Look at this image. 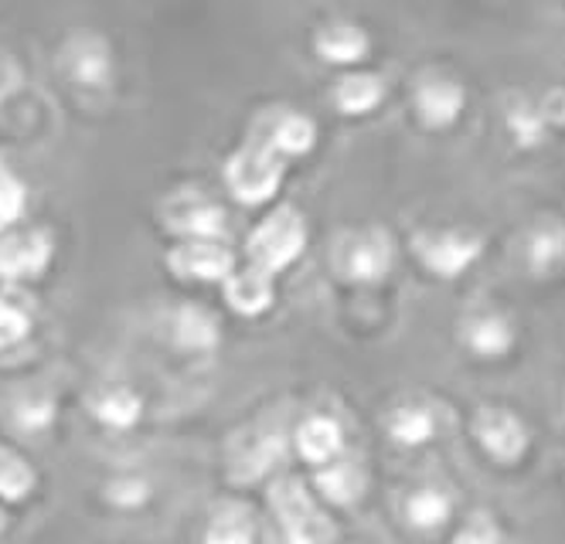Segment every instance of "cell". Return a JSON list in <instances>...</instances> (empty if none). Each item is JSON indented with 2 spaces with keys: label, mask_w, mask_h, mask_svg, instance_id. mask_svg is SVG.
Wrapping results in <instances>:
<instances>
[{
  "label": "cell",
  "mask_w": 565,
  "mask_h": 544,
  "mask_svg": "<svg viewBox=\"0 0 565 544\" xmlns=\"http://www.w3.org/2000/svg\"><path fill=\"white\" fill-rule=\"evenodd\" d=\"M447 514H450L447 497H439V493H433V490L416 493V497L409 500V521H413L416 527H436V524L447 521Z\"/></svg>",
  "instance_id": "484cf974"
},
{
  "label": "cell",
  "mask_w": 565,
  "mask_h": 544,
  "mask_svg": "<svg viewBox=\"0 0 565 544\" xmlns=\"http://www.w3.org/2000/svg\"><path fill=\"white\" fill-rule=\"evenodd\" d=\"M65 72L78 89H109L113 52L99 34H78L65 45Z\"/></svg>",
  "instance_id": "3957f363"
},
{
  "label": "cell",
  "mask_w": 565,
  "mask_h": 544,
  "mask_svg": "<svg viewBox=\"0 0 565 544\" xmlns=\"http://www.w3.org/2000/svg\"><path fill=\"white\" fill-rule=\"evenodd\" d=\"M273 504H276V511H279V518H282V524H297L300 518H307L313 508H310V497L303 493V487L294 480V477H287V480H279L276 487H273Z\"/></svg>",
  "instance_id": "cb8c5ba5"
},
{
  "label": "cell",
  "mask_w": 565,
  "mask_h": 544,
  "mask_svg": "<svg viewBox=\"0 0 565 544\" xmlns=\"http://www.w3.org/2000/svg\"><path fill=\"white\" fill-rule=\"evenodd\" d=\"M524 259H529L532 273H552L565 263V225L562 222H545L539 225L529 242H524Z\"/></svg>",
  "instance_id": "5bb4252c"
},
{
  "label": "cell",
  "mask_w": 565,
  "mask_h": 544,
  "mask_svg": "<svg viewBox=\"0 0 565 544\" xmlns=\"http://www.w3.org/2000/svg\"><path fill=\"white\" fill-rule=\"evenodd\" d=\"M297 442H300L303 459H310V463H328L341 449V426L328 415H313L303 423Z\"/></svg>",
  "instance_id": "2e32d148"
},
{
  "label": "cell",
  "mask_w": 565,
  "mask_h": 544,
  "mask_svg": "<svg viewBox=\"0 0 565 544\" xmlns=\"http://www.w3.org/2000/svg\"><path fill=\"white\" fill-rule=\"evenodd\" d=\"M385 99V82L372 72H351L334 86V106L348 116H365Z\"/></svg>",
  "instance_id": "7c38bea8"
},
{
  "label": "cell",
  "mask_w": 565,
  "mask_h": 544,
  "mask_svg": "<svg viewBox=\"0 0 565 544\" xmlns=\"http://www.w3.org/2000/svg\"><path fill=\"white\" fill-rule=\"evenodd\" d=\"M317 487L324 490V497H331L334 504H351V500L365 490V480H361V470L351 463H338L331 470H324L317 477Z\"/></svg>",
  "instance_id": "ffe728a7"
},
{
  "label": "cell",
  "mask_w": 565,
  "mask_h": 544,
  "mask_svg": "<svg viewBox=\"0 0 565 544\" xmlns=\"http://www.w3.org/2000/svg\"><path fill=\"white\" fill-rule=\"evenodd\" d=\"M18 82H21L18 68L4 58V62H0V103H4V99L18 89Z\"/></svg>",
  "instance_id": "f546056e"
},
{
  "label": "cell",
  "mask_w": 565,
  "mask_h": 544,
  "mask_svg": "<svg viewBox=\"0 0 565 544\" xmlns=\"http://www.w3.org/2000/svg\"><path fill=\"white\" fill-rule=\"evenodd\" d=\"M168 225L188 238H205V242H218L228 232V218L218 204L205 201L201 194L194 198H178L168 207Z\"/></svg>",
  "instance_id": "8992f818"
},
{
  "label": "cell",
  "mask_w": 565,
  "mask_h": 544,
  "mask_svg": "<svg viewBox=\"0 0 565 544\" xmlns=\"http://www.w3.org/2000/svg\"><path fill=\"white\" fill-rule=\"evenodd\" d=\"M52 263V238L45 232H24L0 242V276L31 279L42 276Z\"/></svg>",
  "instance_id": "5b68a950"
},
{
  "label": "cell",
  "mask_w": 565,
  "mask_h": 544,
  "mask_svg": "<svg viewBox=\"0 0 565 544\" xmlns=\"http://www.w3.org/2000/svg\"><path fill=\"white\" fill-rule=\"evenodd\" d=\"M4 524H8V518H4V511H0V531H4Z\"/></svg>",
  "instance_id": "1f68e13d"
},
{
  "label": "cell",
  "mask_w": 565,
  "mask_h": 544,
  "mask_svg": "<svg viewBox=\"0 0 565 544\" xmlns=\"http://www.w3.org/2000/svg\"><path fill=\"white\" fill-rule=\"evenodd\" d=\"M232 253L218 242L191 238L188 245L171 253V269L178 276H194V279H228L232 276Z\"/></svg>",
  "instance_id": "52a82bcc"
},
{
  "label": "cell",
  "mask_w": 565,
  "mask_h": 544,
  "mask_svg": "<svg viewBox=\"0 0 565 544\" xmlns=\"http://www.w3.org/2000/svg\"><path fill=\"white\" fill-rule=\"evenodd\" d=\"M413 106L429 130H447L460 119V113L467 106V93L460 82H454L447 75H429L416 86Z\"/></svg>",
  "instance_id": "277c9868"
},
{
  "label": "cell",
  "mask_w": 565,
  "mask_h": 544,
  "mask_svg": "<svg viewBox=\"0 0 565 544\" xmlns=\"http://www.w3.org/2000/svg\"><path fill=\"white\" fill-rule=\"evenodd\" d=\"M457 544H498L488 531H470V534H463Z\"/></svg>",
  "instance_id": "4dcf8cb0"
},
{
  "label": "cell",
  "mask_w": 565,
  "mask_h": 544,
  "mask_svg": "<svg viewBox=\"0 0 565 544\" xmlns=\"http://www.w3.org/2000/svg\"><path fill=\"white\" fill-rule=\"evenodd\" d=\"M419 256L433 273L457 276L480 256V242L467 238V235H454V232L450 235H433V238H419Z\"/></svg>",
  "instance_id": "9c48e42d"
},
{
  "label": "cell",
  "mask_w": 565,
  "mask_h": 544,
  "mask_svg": "<svg viewBox=\"0 0 565 544\" xmlns=\"http://www.w3.org/2000/svg\"><path fill=\"white\" fill-rule=\"evenodd\" d=\"M253 537H256L253 514L246 508H238V504H228L212 518L205 544H253Z\"/></svg>",
  "instance_id": "ac0fdd59"
},
{
  "label": "cell",
  "mask_w": 565,
  "mask_h": 544,
  "mask_svg": "<svg viewBox=\"0 0 565 544\" xmlns=\"http://www.w3.org/2000/svg\"><path fill=\"white\" fill-rule=\"evenodd\" d=\"M14 426L21 433H42L52 426V418H55V402L49 395H21L14 402Z\"/></svg>",
  "instance_id": "44dd1931"
},
{
  "label": "cell",
  "mask_w": 565,
  "mask_h": 544,
  "mask_svg": "<svg viewBox=\"0 0 565 544\" xmlns=\"http://www.w3.org/2000/svg\"><path fill=\"white\" fill-rule=\"evenodd\" d=\"M477 436H480L483 449L498 459H514L524 449V429L508 412H483L477 418Z\"/></svg>",
  "instance_id": "4fadbf2b"
},
{
  "label": "cell",
  "mask_w": 565,
  "mask_h": 544,
  "mask_svg": "<svg viewBox=\"0 0 565 544\" xmlns=\"http://www.w3.org/2000/svg\"><path fill=\"white\" fill-rule=\"evenodd\" d=\"M228 303L238 310V313H263L269 303H273V286H269V276L259 273V269H249V273H235L228 276Z\"/></svg>",
  "instance_id": "9a60e30c"
},
{
  "label": "cell",
  "mask_w": 565,
  "mask_h": 544,
  "mask_svg": "<svg viewBox=\"0 0 565 544\" xmlns=\"http://www.w3.org/2000/svg\"><path fill=\"white\" fill-rule=\"evenodd\" d=\"M28 333V317L24 310H18L14 303L8 300H0V348H8V344H18L21 338Z\"/></svg>",
  "instance_id": "83f0119b"
},
{
  "label": "cell",
  "mask_w": 565,
  "mask_h": 544,
  "mask_svg": "<svg viewBox=\"0 0 565 544\" xmlns=\"http://www.w3.org/2000/svg\"><path fill=\"white\" fill-rule=\"evenodd\" d=\"M307 245V225L303 218L294 212V207H279L273 212L249 238V256L256 263L259 273L273 276L282 273L290 263H297V256Z\"/></svg>",
  "instance_id": "6da1fadb"
},
{
  "label": "cell",
  "mask_w": 565,
  "mask_h": 544,
  "mask_svg": "<svg viewBox=\"0 0 565 544\" xmlns=\"http://www.w3.org/2000/svg\"><path fill=\"white\" fill-rule=\"evenodd\" d=\"M24 184L14 174L0 171V232L11 228L24 215Z\"/></svg>",
  "instance_id": "4316f807"
},
{
  "label": "cell",
  "mask_w": 565,
  "mask_h": 544,
  "mask_svg": "<svg viewBox=\"0 0 565 544\" xmlns=\"http://www.w3.org/2000/svg\"><path fill=\"white\" fill-rule=\"evenodd\" d=\"M372 49V41L365 34V28H358V24H328V28H320L317 38H313V52L320 62H328V65H358L361 58L369 55Z\"/></svg>",
  "instance_id": "ba28073f"
},
{
  "label": "cell",
  "mask_w": 565,
  "mask_h": 544,
  "mask_svg": "<svg viewBox=\"0 0 565 544\" xmlns=\"http://www.w3.org/2000/svg\"><path fill=\"white\" fill-rule=\"evenodd\" d=\"M282 181V157H276L266 143L238 150L225 163V184L242 204H263L279 191Z\"/></svg>",
  "instance_id": "7a4b0ae2"
},
{
  "label": "cell",
  "mask_w": 565,
  "mask_h": 544,
  "mask_svg": "<svg viewBox=\"0 0 565 544\" xmlns=\"http://www.w3.org/2000/svg\"><path fill=\"white\" fill-rule=\"evenodd\" d=\"M109 497L116 500L119 508H137L140 500L147 497V487H143L140 480H116V483L109 487Z\"/></svg>",
  "instance_id": "f1b7e54d"
},
{
  "label": "cell",
  "mask_w": 565,
  "mask_h": 544,
  "mask_svg": "<svg viewBox=\"0 0 565 544\" xmlns=\"http://www.w3.org/2000/svg\"><path fill=\"white\" fill-rule=\"evenodd\" d=\"M392 436L398 442H409V446L413 442H423V439L433 436V418L426 412H419V408H402L392 418Z\"/></svg>",
  "instance_id": "d4e9b609"
},
{
  "label": "cell",
  "mask_w": 565,
  "mask_h": 544,
  "mask_svg": "<svg viewBox=\"0 0 565 544\" xmlns=\"http://www.w3.org/2000/svg\"><path fill=\"white\" fill-rule=\"evenodd\" d=\"M467 341L480 354H501L511 344V327L501 317H480V320L470 323Z\"/></svg>",
  "instance_id": "7402d4cb"
},
{
  "label": "cell",
  "mask_w": 565,
  "mask_h": 544,
  "mask_svg": "<svg viewBox=\"0 0 565 544\" xmlns=\"http://www.w3.org/2000/svg\"><path fill=\"white\" fill-rule=\"evenodd\" d=\"M392 269V238L382 232H369L344 253V273L358 282H379Z\"/></svg>",
  "instance_id": "30bf717a"
},
{
  "label": "cell",
  "mask_w": 565,
  "mask_h": 544,
  "mask_svg": "<svg viewBox=\"0 0 565 544\" xmlns=\"http://www.w3.org/2000/svg\"><path fill=\"white\" fill-rule=\"evenodd\" d=\"M93 412L103 418L106 426L130 429L140 418V398L130 388H106L93 398Z\"/></svg>",
  "instance_id": "d6986e66"
},
{
  "label": "cell",
  "mask_w": 565,
  "mask_h": 544,
  "mask_svg": "<svg viewBox=\"0 0 565 544\" xmlns=\"http://www.w3.org/2000/svg\"><path fill=\"white\" fill-rule=\"evenodd\" d=\"M174 341L191 351H209L218 341V323L201 307H181L174 317Z\"/></svg>",
  "instance_id": "e0dca14e"
},
{
  "label": "cell",
  "mask_w": 565,
  "mask_h": 544,
  "mask_svg": "<svg viewBox=\"0 0 565 544\" xmlns=\"http://www.w3.org/2000/svg\"><path fill=\"white\" fill-rule=\"evenodd\" d=\"M317 143V122L303 113H279L273 130L266 137V147L276 157H303Z\"/></svg>",
  "instance_id": "8fae6325"
},
{
  "label": "cell",
  "mask_w": 565,
  "mask_h": 544,
  "mask_svg": "<svg viewBox=\"0 0 565 544\" xmlns=\"http://www.w3.org/2000/svg\"><path fill=\"white\" fill-rule=\"evenodd\" d=\"M31 487H34V470L24 463L21 456L0 449V497L21 500Z\"/></svg>",
  "instance_id": "603a6c76"
}]
</instances>
